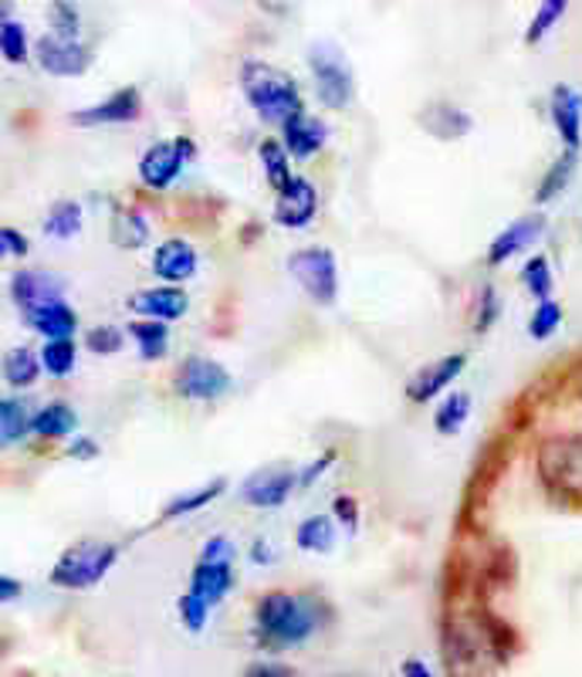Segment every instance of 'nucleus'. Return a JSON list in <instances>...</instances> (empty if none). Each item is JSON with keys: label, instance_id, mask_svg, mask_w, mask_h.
I'll return each mask as SVG.
<instances>
[{"label": "nucleus", "instance_id": "423d86ee", "mask_svg": "<svg viewBox=\"0 0 582 677\" xmlns=\"http://www.w3.org/2000/svg\"><path fill=\"white\" fill-rule=\"evenodd\" d=\"M288 271L298 285L305 289L312 302L319 305H332L339 295V265H336V254L328 247H301L288 258Z\"/></svg>", "mask_w": 582, "mask_h": 677}, {"label": "nucleus", "instance_id": "f03ea898", "mask_svg": "<svg viewBox=\"0 0 582 677\" xmlns=\"http://www.w3.org/2000/svg\"><path fill=\"white\" fill-rule=\"evenodd\" d=\"M258 637L268 647H298L319 630V610L312 600L292 592H268L255 613Z\"/></svg>", "mask_w": 582, "mask_h": 677}, {"label": "nucleus", "instance_id": "3c124183", "mask_svg": "<svg viewBox=\"0 0 582 677\" xmlns=\"http://www.w3.org/2000/svg\"><path fill=\"white\" fill-rule=\"evenodd\" d=\"M258 8L274 14V17H285L292 11V0H258Z\"/></svg>", "mask_w": 582, "mask_h": 677}, {"label": "nucleus", "instance_id": "7ed1b4c3", "mask_svg": "<svg viewBox=\"0 0 582 677\" xmlns=\"http://www.w3.org/2000/svg\"><path fill=\"white\" fill-rule=\"evenodd\" d=\"M539 477L552 495L582 501V437H548L539 447Z\"/></svg>", "mask_w": 582, "mask_h": 677}, {"label": "nucleus", "instance_id": "7c9ffc66", "mask_svg": "<svg viewBox=\"0 0 582 677\" xmlns=\"http://www.w3.org/2000/svg\"><path fill=\"white\" fill-rule=\"evenodd\" d=\"M31 431V417H27L21 400H0V447L17 444Z\"/></svg>", "mask_w": 582, "mask_h": 677}, {"label": "nucleus", "instance_id": "4be33fe9", "mask_svg": "<svg viewBox=\"0 0 582 677\" xmlns=\"http://www.w3.org/2000/svg\"><path fill=\"white\" fill-rule=\"evenodd\" d=\"M24 322L31 325L35 332H41L44 338H72V332L78 325V316H75V308H68L65 302H48V305H38V308H27Z\"/></svg>", "mask_w": 582, "mask_h": 677}, {"label": "nucleus", "instance_id": "c9c22d12", "mask_svg": "<svg viewBox=\"0 0 582 677\" xmlns=\"http://www.w3.org/2000/svg\"><path fill=\"white\" fill-rule=\"evenodd\" d=\"M41 366L51 376H68L75 370V343L72 338H48L41 349Z\"/></svg>", "mask_w": 582, "mask_h": 677}, {"label": "nucleus", "instance_id": "ea45409f", "mask_svg": "<svg viewBox=\"0 0 582 677\" xmlns=\"http://www.w3.org/2000/svg\"><path fill=\"white\" fill-rule=\"evenodd\" d=\"M86 343H89L92 353L108 356V353H119L122 349V332L116 325H95V329H89Z\"/></svg>", "mask_w": 582, "mask_h": 677}, {"label": "nucleus", "instance_id": "37998d69", "mask_svg": "<svg viewBox=\"0 0 582 677\" xmlns=\"http://www.w3.org/2000/svg\"><path fill=\"white\" fill-rule=\"evenodd\" d=\"M332 512H336L339 525H346V532L359 528V504H355L352 495H339L336 501H332Z\"/></svg>", "mask_w": 582, "mask_h": 677}, {"label": "nucleus", "instance_id": "f704fd0d", "mask_svg": "<svg viewBox=\"0 0 582 677\" xmlns=\"http://www.w3.org/2000/svg\"><path fill=\"white\" fill-rule=\"evenodd\" d=\"M518 278H521V285L529 289L539 302L552 298V289H556V278H552V265H548V258H542V254H535V258L525 261V268H521Z\"/></svg>", "mask_w": 582, "mask_h": 677}, {"label": "nucleus", "instance_id": "603ef678", "mask_svg": "<svg viewBox=\"0 0 582 677\" xmlns=\"http://www.w3.org/2000/svg\"><path fill=\"white\" fill-rule=\"evenodd\" d=\"M403 674H406V677H434L430 667H427L424 661H406V664H403Z\"/></svg>", "mask_w": 582, "mask_h": 677}, {"label": "nucleus", "instance_id": "c85d7f7f", "mask_svg": "<svg viewBox=\"0 0 582 677\" xmlns=\"http://www.w3.org/2000/svg\"><path fill=\"white\" fill-rule=\"evenodd\" d=\"M41 376V359L31 353V349H11L4 356V380L17 389H27V386H35Z\"/></svg>", "mask_w": 582, "mask_h": 677}, {"label": "nucleus", "instance_id": "f8f14e48", "mask_svg": "<svg viewBox=\"0 0 582 677\" xmlns=\"http://www.w3.org/2000/svg\"><path fill=\"white\" fill-rule=\"evenodd\" d=\"M143 112V99H140V89H119L116 95H108L105 102L92 105V108H81L72 116L75 126H122V123H135Z\"/></svg>", "mask_w": 582, "mask_h": 677}, {"label": "nucleus", "instance_id": "5701e85b", "mask_svg": "<svg viewBox=\"0 0 582 677\" xmlns=\"http://www.w3.org/2000/svg\"><path fill=\"white\" fill-rule=\"evenodd\" d=\"M575 166H579V153H575V150H566L556 163H552V166L545 169V177H542V183H539V190H535V204H539V207L552 204V201H556V196L572 183Z\"/></svg>", "mask_w": 582, "mask_h": 677}, {"label": "nucleus", "instance_id": "864d4df0", "mask_svg": "<svg viewBox=\"0 0 582 677\" xmlns=\"http://www.w3.org/2000/svg\"><path fill=\"white\" fill-rule=\"evenodd\" d=\"M255 562H271V549L258 542V546H255Z\"/></svg>", "mask_w": 582, "mask_h": 677}, {"label": "nucleus", "instance_id": "6e6552de", "mask_svg": "<svg viewBox=\"0 0 582 677\" xmlns=\"http://www.w3.org/2000/svg\"><path fill=\"white\" fill-rule=\"evenodd\" d=\"M197 156V146H193V139H173V143H156L143 153L140 159V177L150 190H166L183 169V159H193Z\"/></svg>", "mask_w": 582, "mask_h": 677}, {"label": "nucleus", "instance_id": "aec40b11", "mask_svg": "<svg viewBox=\"0 0 582 677\" xmlns=\"http://www.w3.org/2000/svg\"><path fill=\"white\" fill-rule=\"evenodd\" d=\"M325 139H328L325 123L305 116V112H298V116H292L282 126V143H285L288 156H295V159H312L325 146Z\"/></svg>", "mask_w": 582, "mask_h": 677}, {"label": "nucleus", "instance_id": "4468645a", "mask_svg": "<svg viewBox=\"0 0 582 677\" xmlns=\"http://www.w3.org/2000/svg\"><path fill=\"white\" fill-rule=\"evenodd\" d=\"M315 210H319V193L309 180L301 177H292L285 190H279V204H274V220L282 223V228H305V223L315 220Z\"/></svg>", "mask_w": 582, "mask_h": 677}, {"label": "nucleus", "instance_id": "6ab92c4d", "mask_svg": "<svg viewBox=\"0 0 582 677\" xmlns=\"http://www.w3.org/2000/svg\"><path fill=\"white\" fill-rule=\"evenodd\" d=\"M11 295L27 312V308H38V305H48V302H62L65 281L48 274V271H21L11 281Z\"/></svg>", "mask_w": 582, "mask_h": 677}, {"label": "nucleus", "instance_id": "9d476101", "mask_svg": "<svg viewBox=\"0 0 582 677\" xmlns=\"http://www.w3.org/2000/svg\"><path fill=\"white\" fill-rule=\"evenodd\" d=\"M467 366V356L464 353H454V356H443L430 366H424V370L413 373V380L406 383V397L413 404H430L434 397H440L443 389H448Z\"/></svg>", "mask_w": 582, "mask_h": 677}, {"label": "nucleus", "instance_id": "2eb2a0df", "mask_svg": "<svg viewBox=\"0 0 582 677\" xmlns=\"http://www.w3.org/2000/svg\"><path fill=\"white\" fill-rule=\"evenodd\" d=\"M548 116L562 139V146L579 153L582 150V95L569 89V85H556L548 99Z\"/></svg>", "mask_w": 582, "mask_h": 677}, {"label": "nucleus", "instance_id": "a19ab883", "mask_svg": "<svg viewBox=\"0 0 582 677\" xmlns=\"http://www.w3.org/2000/svg\"><path fill=\"white\" fill-rule=\"evenodd\" d=\"M207 616H210V606L201 603L197 597H190V592H183V597H180V619L186 624V630L201 634L207 627Z\"/></svg>", "mask_w": 582, "mask_h": 677}, {"label": "nucleus", "instance_id": "f3484780", "mask_svg": "<svg viewBox=\"0 0 582 677\" xmlns=\"http://www.w3.org/2000/svg\"><path fill=\"white\" fill-rule=\"evenodd\" d=\"M234 586V562H210L201 559L190 573V597H197L207 606H217Z\"/></svg>", "mask_w": 582, "mask_h": 677}, {"label": "nucleus", "instance_id": "a18cd8bd", "mask_svg": "<svg viewBox=\"0 0 582 677\" xmlns=\"http://www.w3.org/2000/svg\"><path fill=\"white\" fill-rule=\"evenodd\" d=\"M234 555H237V549L231 539H224V535H214L201 552V559H210V562H234Z\"/></svg>", "mask_w": 582, "mask_h": 677}, {"label": "nucleus", "instance_id": "58836bf2", "mask_svg": "<svg viewBox=\"0 0 582 677\" xmlns=\"http://www.w3.org/2000/svg\"><path fill=\"white\" fill-rule=\"evenodd\" d=\"M48 17H51V35H59V38H78L81 17H78V8L72 4V0H54Z\"/></svg>", "mask_w": 582, "mask_h": 677}, {"label": "nucleus", "instance_id": "20e7f679", "mask_svg": "<svg viewBox=\"0 0 582 677\" xmlns=\"http://www.w3.org/2000/svg\"><path fill=\"white\" fill-rule=\"evenodd\" d=\"M116 559H119V549L113 542H95V539L75 542L72 549L62 552L59 562H54L51 583L62 589H89L116 566Z\"/></svg>", "mask_w": 582, "mask_h": 677}, {"label": "nucleus", "instance_id": "412c9836", "mask_svg": "<svg viewBox=\"0 0 582 677\" xmlns=\"http://www.w3.org/2000/svg\"><path fill=\"white\" fill-rule=\"evenodd\" d=\"M421 126L430 136L443 139V143H451V139H461V136H467L470 129H475V119L451 102H434L421 112Z\"/></svg>", "mask_w": 582, "mask_h": 677}, {"label": "nucleus", "instance_id": "09e8293b", "mask_svg": "<svg viewBox=\"0 0 582 677\" xmlns=\"http://www.w3.org/2000/svg\"><path fill=\"white\" fill-rule=\"evenodd\" d=\"M17 597H21V583L11 576H0V603H11Z\"/></svg>", "mask_w": 582, "mask_h": 677}, {"label": "nucleus", "instance_id": "8fccbe9b", "mask_svg": "<svg viewBox=\"0 0 582 677\" xmlns=\"http://www.w3.org/2000/svg\"><path fill=\"white\" fill-rule=\"evenodd\" d=\"M68 455H72V458H81V461H86V458H95V455H99V444H95V440H75Z\"/></svg>", "mask_w": 582, "mask_h": 677}, {"label": "nucleus", "instance_id": "de8ad7c7", "mask_svg": "<svg viewBox=\"0 0 582 677\" xmlns=\"http://www.w3.org/2000/svg\"><path fill=\"white\" fill-rule=\"evenodd\" d=\"M247 677H295V674L279 664H255L251 670H247Z\"/></svg>", "mask_w": 582, "mask_h": 677}, {"label": "nucleus", "instance_id": "b1692460", "mask_svg": "<svg viewBox=\"0 0 582 677\" xmlns=\"http://www.w3.org/2000/svg\"><path fill=\"white\" fill-rule=\"evenodd\" d=\"M129 335L140 343V356L143 359H163L166 349H170V332H166V322L159 319H135L129 322Z\"/></svg>", "mask_w": 582, "mask_h": 677}, {"label": "nucleus", "instance_id": "2f4dec72", "mask_svg": "<svg viewBox=\"0 0 582 677\" xmlns=\"http://www.w3.org/2000/svg\"><path fill=\"white\" fill-rule=\"evenodd\" d=\"M81 231V207L75 201H62V204H54L44 217V234L51 238H75Z\"/></svg>", "mask_w": 582, "mask_h": 677}, {"label": "nucleus", "instance_id": "39448f33", "mask_svg": "<svg viewBox=\"0 0 582 677\" xmlns=\"http://www.w3.org/2000/svg\"><path fill=\"white\" fill-rule=\"evenodd\" d=\"M309 68H312V78H315V92H319V102L325 108H346L355 95V78H352V65L342 54L339 44L332 41H315L309 48Z\"/></svg>", "mask_w": 582, "mask_h": 677}, {"label": "nucleus", "instance_id": "a878e982", "mask_svg": "<svg viewBox=\"0 0 582 677\" xmlns=\"http://www.w3.org/2000/svg\"><path fill=\"white\" fill-rule=\"evenodd\" d=\"M228 491V477H214L210 485H201L197 491H190V495H180L173 498L170 504L163 508V519H180V515H190V512H201L204 504L217 501L220 495Z\"/></svg>", "mask_w": 582, "mask_h": 677}, {"label": "nucleus", "instance_id": "49530a36", "mask_svg": "<svg viewBox=\"0 0 582 677\" xmlns=\"http://www.w3.org/2000/svg\"><path fill=\"white\" fill-rule=\"evenodd\" d=\"M332 461H336V455H332V450H328V455H325L322 461H312L309 468H305V471L298 474V485H301V488H309V485H315V482H319V477L325 474V468H328Z\"/></svg>", "mask_w": 582, "mask_h": 677}, {"label": "nucleus", "instance_id": "473e14b6", "mask_svg": "<svg viewBox=\"0 0 582 677\" xmlns=\"http://www.w3.org/2000/svg\"><path fill=\"white\" fill-rule=\"evenodd\" d=\"M113 241L119 247H143L150 241V223L135 214V210H119L116 220H113Z\"/></svg>", "mask_w": 582, "mask_h": 677}, {"label": "nucleus", "instance_id": "a211bd4d", "mask_svg": "<svg viewBox=\"0 0 582 677\" xmlns=\"http://www.w3.org/2000/svg\"><path fill=\"white\" fill-rule=\"evenodd\" d=\"M197 251H193L190 241L183 238H170L163 241L153 254V271L156 278L170 281V285H180V281H190L193 274H197Z\"/></svg>", "mask_w": 582, "mask_h": 677}, {"label": "nucleus", "instance_id": "9b49d317", "mask_svg": "<svg viewBox=\"0 0 582 677\" xmlns=\"http://www.w3.org/2000/svg\"><path fill=\"white\" fill-rule=\"evenodd\" d=\"M542 231H545V214H539V210L512 220L502 234H494V241L488 247V265L497 268V265L512 261L515 254H521L525 247H532L542 238Z\"/></svg>", "mask_w": 582, "mask_h": 677}, {"label": "nucleus", "instance_id": "dca6fc26", "mask_svg": "<svg viewBox=\"0 0 582 677\" xmlns=\"http://www.w3.org/2000/svg\"><path fill=\"white\" fill-rule=\"evenodd\" d=\"M129 308L135 316L143 319H159V322H177L186 316L190 308V295L183 289H173V285H163V289H146L140 295L129 298Z\"/></svg>", "mask_w": 582, "mask_h": 677}, {"label": "nucleus", "instance_id": "4c0bfd02", "mask_svg": "<svg viewBox=\"0 0 582 677\" xmlns=\"http://www.w3.org/2000/svg\"><path fill=\"white\" fill-rule=\"evenodd\" d=\"M0 54H4L11 65H24L27 62V31H24V24H17V21L0 24Z\"/></svg>", "mask_w": 582, "mask_h": 677}, {"label": "nucleus", "instance_id": "79ce46f5", "mask_svg": "<svg viewBox=\"0 0 582 677\" xmlns=\"http://www.w3.org/2000/svg\"><path fill=\"white\" fill-rule=\"evenodd\" d=\"M497 312H502V302H497L494 289L481 292V305H478V319H475V332H488L497 322Z\"/></svg>", "mask_w": 582, "mask_h": 677}, {"label": "nucleus", "instance_id": "ddd939ff", "mask_svg": "<svg viewBox=\"0 0 582 677\" xmlns=\"http://www.w3.org/2000/svg\"><path fill=\"white\" fill-rule=\"evenodd\" d=\"M295 488H298V474L295 471L268 468V471H258V474L247 477L241 495H244L247 504H255V508H282Z\"/></svg>", "mask_w": 582, "mask_h": 677}, {"label": "nucleus", "instance_id": "cd10ccee", "mask_svg": "<svg viewBox=\"0 0 582 677\" xmlns=\"http://www.w3.org/2000/svg\"><path fill=\"white\" fill-rule=\"evenodd\" d=\"M467 417H470V393H451V397H443V404L437 407L434 427L443 437H454V434H461Z\"/></svg>", "mask_w": 582, "mask_h": 677}, {"label": "nucleus", "instance_id": "393cba45", "mask_svg": "<svg viewBox=\"0 0 582 677\" xmlns=\"http://www.w3.org/2000/svg\"><path fill=\"white\" fill-rule=\"evenodd\" d=\"M78 427V417L68 404H48L31 417V431L41 437H68Z\"/></svg>", "mask_w": 582, "mask_h": 677}, {"label": "nucleus", "instance_id": "f257e3e1", "mask_svg": "<svg viewBox=\"0 0 582 677\" xmlns=\"http://www.w3.org/2000/svg\"><path fill=\"white\" fill-rule=\"evenodd\" d=\"M241 89L244 99L258 112V119L268 126H285L301 108L298 81L285 75L282 68L264 65V62H244L241 68Z\"/></svg>", "mask_w": 582, "mask_h": 677}, {"label": "nucleus", "instance_id": "c03bdc74", "mask_svg": "<svg viewBox=\"0 0 582 677\" xmlns=\"http://www.w3.org/2000/svg\"><path fill=\"white\" fill-rule=\"evenodd\" d=\"M27 238L14 228H0V258H24Z\"/></svg>", "mask_w": 582, "mask_h": 677}, {"label": "nucleus", "instance_id": "0eeeda50", "mask_svg": "<svg viewBox=\"0 0 582 677\" xmlns=\"http://www.w3.org/2000/svg\"><path fill=\"white\" fill-rule=\"evenodd\" d=\"M231 373L207 356H190L177 373V393L186 400H217L231 389Z\"/></svg>", "mask_w": 582, "mask_h": 677}, {"label": "nucleus", "instance_id": "1a4fd4ad", "mask_svg": "<svg viewBox=\"0 0 582 677\" xmlns=\"http://www.w3.org/2000/svg\"><path fill=\"white\" fill-rule=\"evenodd\" d=\"M35 54H38V65H41L48 75H59V78L86 75L89 65H92V51H89L86 44H78V38L44 35V38L35 44Z\"/></svg>", "mask_w": 582, "mask_h": 677}, {"label": "nucleus", "instance_id": "72a5a7b5", "mask_svg": "<svg viewBox=\"0 0 582 677\" xmlns=\"http://www.w3.org/2000/svg\"><path fill=\"white\" fill-rule=\"evenodd\" d=\"M569 0H542L535 8V17L529 21V31H525V44H539L552 27H556L566 17Z\"/></svg>", "mask_w": 582, "mask_h": 677}, {"label": "nucleus", "instance_id": "bb28decb", "mask_svg": "<svg viewBox=\"0 0 582 677\" xmlns=\"http://www.w3.org/2000/svg\"><path fill=\"white\" fill-rule=\"evenodd\" d=\"M298 549L305 552H332L336 549V525L325 515H309L298 525Z\"/></svg>", "mask_w": 582, "mask_h": 677}, {"label": "nucleus", "instance_id": "e433bc0d", "mask_svg": "<svg viewBox=\"0 0 582 677\" xmlns=\"http://www.w3.org/2000/svg\"><path fill=\"white\" fill-rule=\"evenodd\" d=\"M559 325H562V305L545 298V302L535 305V312L529 319V335L535 338V343H545V338H552L559 332Z\"/></svg>", "mask_w": 582, "mask_h": 677}, {"label": "nucleus", "instance_id": "c756f323", "mask_svg": "<svg viewBox=\"0 0 582 677\" xmlns=\"http://www.w3.org/2000/svg\"><path fill=\"white\" fill-rule=\"evenodd\" d=\"M261 163H264V177L274 190H285L288 180H292V169H288V150L282 139H264L261 143Z\"/></svg>", "mask_w": 582, "mask_h": 677}]
</instances>
